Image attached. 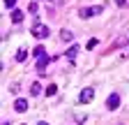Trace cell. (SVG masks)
<instances>
[{
  "label": "cell",
  "mask_w": 129,
  "mask_h": 125,
  "mask_svg": "<svg viewBox=\"0 0 129 125\" xmlns=\"http://www.w3.org/2000/svg\"><path fill=\"white\" fill-rule=\"evenodd\" d=\"M102 12V5H92V7H83L78 12V16L81 19H90V16H94V14H99Z\"/></svg>",
  "instance_id": "1"
},
{
  "label": "cell",
  "mask_w": 129,
  "mask_h": 125,
  "mask_svg": "<svg viewBox=\"0 0 129 125\" xmlns=\"http://www.w3.org/2000/svg\"><path fill=\"white\" fill-rule=\"evenodd\" d=\"M92 97H94V90L92 88H83V90L78 93V102H83V104L92 102Z\"/></svg>",
  "instance_id": "2"
},
{
  "label": "cell",
  "mask_w": 129,
  "mask_h": 125,
  "mask_svg": "<svg viewBox=\"0 0 129 125\" xmlns=\"http://www.w3.org/2000/svg\"><path fill=\"white\" fill-rule=\"evenodd\" d=\"M32 35H35L37 39L48 37V28H46V26H42V23H35V26H32Z\"/></svg>",
  "instance_id": "3"
},
{
  "label": "cell",
  "mask_w": 129,
  "mask_h": 125,
  "mask_svg": "<svg viewBox=\"0 0 129 125\" xmlns=\"http://www.w3.org/2000/svg\"><path fill=\"white\" fill-rule=\"evenodd\" d=\"M106 107H108V109H118V107H120V97H118V95H111V97L106 100Z\"/></svg>",
  "instance_id": "4"
},
{
  "label": "cell",
  "mask_w": 129,
  "mask_h": 125,
  "mask_svg": "<svg viewBox=\"0 0 129 125\" xmlns=\"http://www.w3.org/2000/svg\"><path fill=\"white\" fill-rule=\"evenodd\" d=\"M12 21H14V23H21V21H23V12H21V9H14V12H12Z\"/></svg>",
  "instance_id": "5"
},
{
  "label": "cell",
  "mask_w": 129,
  "mask_h": 125,
  "mask_svg": "<svg viewBox=\"0 0 129 125\" xmlns=\"http://www.w3.org/2000/svg\"><path fill=\"white\" fill-rule=\"evenodd\" d=\"M14 109H16V111H25V109H28V102L25 100H16L14 102Z\"/></svg>",
  "instance_id": "6"
},
{
  "label": "cell",
  "mask_w": 129,
  "mask_h": 125,
  "mask_svg": "<svg viewBox=\"0 0 129 125\" xmlns=\"http://www.w3.org/2000/svg\"><path fill=\"white\" fill-rule=\"evenodd\" d=\"M48 60H53V58H46V56H44V58H39V60H37V70H39V72L48 65Z\"/></svg>",
  "instance_id": "7"
},
{
  "label": "cell",
  "mask_w": 129,
  "mask_h": 125,
  "mask_svg": "<svg viewBox=\"0 0 129 125\" xmlns=\"http://www.w3.org/2000/svg\"><path fill=\"white\" fill-rule=\"evenodd\" d=\"M32 53H35L37 58H44L46 56V49H44V46H35V51H32Z\"/></svg>",
  "instance_id": "8"
},
{
  "label": "cell",
  "mask_w": 129,
  "mask_h": 125,
  "mask_svg": "<svg viewBox=\"0 0 129 125\" xmlns=\"http://www.w3.org/2000/svg\"><path fill=\"white\" fill-rule=\"evenodd\" d=\"M60 39L62 42H72V33H69V30H62V33H60Z\"/></svg>",
  "instance_id": "9"
},
{
  "label": "cell",
  "mask_w": 129,
  "mask_h": 125,
  "mask_svg": "<svg viewBox=\"0 0 129 125\" xmlns=\"http://www.w3.org/2000/svg\"><path fill=\"white\" fill-rule=\"evenodd\" d=\"M25 58H28V51H25V49H21L19 53H16V60H19V62H23Z\"/></svg>",
  "instance_id": "10"
},
{
  "label": "cell",
  "mask_w": 129,
  "mask_h": 125,
  "mask_svg": "<svg viewBox=\"0 0 129 125\" xmlns=\"http://www.w3.org/2000/svg\"><path fill=\"white\" fill-rule=\"evenodd\" d=\"M30 93H32V95H39V93H42V86L39 84H32L30 86Z\"/></svg>",
  "instance_id": "11"
},
{
  "label": "cell",
  "mask_w": 129,
  "mask_h": 125,
  "mask_svg": "<svg viewBox=\"0 0 129 125\" xmlns=\"http://www.w3.org/2000/svg\"><path fill=\"white\" fill-rule=\"evenodd\" d=\"M64 56H67V58H74V56H78V46H72V49H69L67 53H64Z\"/></svg>",
  "instance_id": "12"
},
{
  "label": "cell",
  "mask_w": 129,
  "mask_h": 125,
  "mask_svg": "<svg viewBox=\"0 0 129 125\" xmlns=\"http://www.w3.org/2000/svg\"><path fill=\"white\" fill-rule=\"evenodd\" d=\"M55 93H58V86L55 84H51V86L46 88V95H55Z\"/></svg>",
  "instance_id": "13"
},
{
  "label": "cell",
  "mask_w": 129,
  "mask_h": 125,
  "mask_svg": "<svg viewBox=\"0 0 129 125\" xmlns=\"http://www.w3.org/2000/svg\"><path fill=\"white\" fill-rule=\"evenodd\" d=\"M28 9H30V12H32V14H35V12H37V9H39V5H37V3H30V7H28Z\"/></svg>",
  "instance_id": "14"
},
{
  "label": "cell",
  "mask_w": 129,
  "mask_h": 125,
  "mask_svg": "<svg viewBox=\"0 0 129 125\" xmlns=\"http://www.w3.org/2000/svg\"><path fill=\"white\" fill-rule=\"evenodd\" d=\"M14 5H16V0H5V7H7V9H12Z\"/></svg>",
  "instance_id": "15"
},
{
  "label": "cell",
  "mask_w": 129,
  "mask_h": 125,
  "mask_svg": "<svg viewBox=\"0 0 129 125\" xmlns=\"http://www.w3.org/2000/svg\"><path fill=\"white\" fill-rule=\"evenodd\" d=\"M94 46H97V39H90V42H88V49L92 51V49H94Z\"/></svg>",
  "instance_id": "16"
},
{
  "label": "cell",
  "mask_w": 129,
  "mask_h": 125,
  "mask_svg": "<svg viewBox=\"0 0 129 125\" xmlns=\"http://www.w3.org/2000/svg\"><path fill=\"white\" fill-rule=\"evenodd\" d=\"M115 5H120V7H124V5H127V0H115Z\"/></svg>",
  "instance_id": "17"
},
{
  "label": "cell",
  "mask_w": 129,
  "mask_h": 125,
  "mask_svg": "<svg viewBox=\"0 0 129 125\" xmlns=\"http://www.w3.org/2000/svg\"><path fill=\"white\" fill-rule=\"evenodd\" d=\"M37 125H48V123H42V120H39V123H37Z\"/></svg>",
  "instance_id": "18"
}]
</instances>
